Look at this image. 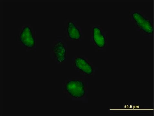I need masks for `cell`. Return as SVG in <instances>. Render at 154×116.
Returning a JSON list of instances; mask_svg holds the SVG:
<instances>
[{"instance_id": "cell-1", "label": "cell", "mask_w": 154, "mask_h": 116, "mask_svg": "<svg viewBox=\"0 0 154 116\" xmlns=\"http://www.w3.org/2000/svg\"><path fill=\"white\" fill-rule=\"evenodd\" d=\"M129 17L134 22V26L139 32L149 36L153 33V26L152 21L144 13L138 11H133Z\"/></svg>"}, {"instance_id": "cell-2", "label": "cell", "mask_w": 154, "mask_h": 116, "mask_svg": "<svg viewBox=\"0 0 154 116\" xmlns=\"http://www.w3.org/2000/svg\"><path fill=\"white\" fill-rule=\"evenodd\" d=\"M35 34L30 26L22 27L19 34V40L23 46L28 49L33 48L35 45Z\"/></svg>"}, {"instance_id": "cell-3", "label": "cell", "mask_w": 154, "mask_h": 116, "mask_svg": "<svg viewBox=\"0 0 154 116\" xmlns=\"http://www.w3.org/2000/svg\"><path fill=\"white\" fill-rule=\"evenodd\" d=\"M65 88L67 92L71 96L75 98H82L85 94V84L81 80H70L66 83Z\"/></svg>"}, {"instance_id": "cell-4", "label": "cell", "mask_w": 154, "mask_h": 116, "mask_svg": "<svg viewBox=\"0 0 154 116\" xmlns=\"http://www.w3.org/2000/svg\"><path fill=\"white\" fill-rule=\"evenodd\" d=\"M91 35L94 43L98 48L101 49L106 47V37L100 26L93 27L91 31Z\"/></svg>"}, {"instance_id": "cell-5", "label": "cell", "mask_w": 154, "mask_h": 116, "mask_svg": "<svg viewBox=\"0 0 154 116\" xmlns=\"http://www.w3.org/2000/svg\"><path fill=\"white\" fill-rule=\"evenodd\" d=\"M51 53L54 59L58 63H61L65 61L66 48L63 42L60 41L55 42L52 46Z\"/></svg>"}, {"instance_id": "cell-6", "label": "cell", "mask_w": 154, "mask_h": 116, "mask_svg": "<svg viewBox=\"0 0 154 116\" xmlns=\"http://www.w3.org/2000/svg\"><path fill=\"white\" fill-rule=\"evenodd\" d=\"M75 68L80 72L87 75H91L93 73L92 66L84 58L77 57L73 61Z\"/></svg>"}, {"instance_id": "cell-7", "label": "cell", "mask_w": 154, "mask_h": 116, "mask_svg": "<svg viewBox=\"0 0 154 116\" xmlns=\"http://www.w3.org/2000/svg\"><path fill=\"white\" fill-rule=\"evenodd\" d=\"M66 32L67 37L73 41H79L82 37L81 31L74 21H67Z\"/></svg>"}]
</instances>
